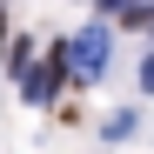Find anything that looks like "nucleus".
Listing matches in <instances>:
<instances>
[{
  "instance_id": "f257e3e1",
  "label": "nucleus",
  "mask_w": 154,
  "mask_h": 154,
  "mask_svg": "<svg viewBox=\"0 0 154 154\" xmlns=\"http://www.w3.org/2000/svg\"><path fill=\"white\" fill-rule=\"evenodd\" d=\"M67 60H74V74H81V81H100V74H107V27L74 34V40H67Z\"/></svg>"
},
{
  "instance_id": "39448f33",
  "label": "nucleus",
  "mask_w": 154,
  "mask_h": 154,
  "mask_svg": "<svg viewBox=\"0 0 154 154\" xmlns=\"http://www.w3.org/2000/svg\"><path fill=\"white\" fill-rule=\"evenodd\" d=\"M100 14H127V0H100Z\"/></svg>"
},
{
  "instance_id": "7ed1b4c3",
  "label": "nucleus",
  "mask_w": 154,
  "mask_h": 154,
  "mask_svg": "<svg viewBox=\"0 0 154 154\" xmlns=\"http://www.w3.org/2000/svg\"><path fill=\"white\" fill-rule=\"evenodd\" d=\"M121 20H127V27H154V0H127Z\"/></svg>"
},
{
  "instance_id": "423d86ee",
  "label": "nucleus",
  "mask_w": 154,
  "mask_h": 154,
  "mask_svg": "<svg viewBox=\"0 0 154 154\" xmlns=\"http://www.w3.org/2000/svg\"><path fill=\"white\" fill-rule=\"evenodd\" d=\"M0 40H7V14H0Z\"/></svg>"
},
{
  "instance_id": "20e7f679",
  "label": "nucleus",
  "mask_w": 154,
  "mask_h": 154,
  "mask_svg": "<svg viewBox=\"0 0 154 154\" xmlns=\"http://www.w3.org/2000/svg\"><path fill=\"white\" fill-rule=\"evenodd\" d=\"M141 87H147V94H154V54H147V60H141Z\"/></svg>"
},
{
  "instance_id": "f03ea898",
  "label": "nucleus",
  "mask_w": 154,
  "mask_h": 154,
  "mask_svg": "<svg viewBox=\"0 0 154 154\" xmlns=\"http://www.w3.org/2000/svg\"><path fill=\"white\" fill-rule=\"evenodd\" d=\"M60 74H74V60H67V47H60V54H47L34 74H27V81H20V87H27V100H54L60 94Z\"/></svg>"
}]
</instances>
